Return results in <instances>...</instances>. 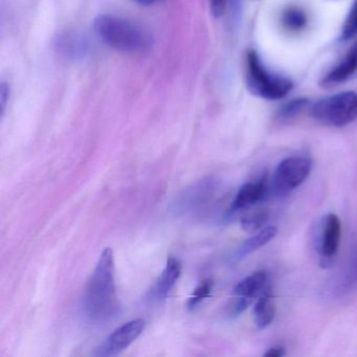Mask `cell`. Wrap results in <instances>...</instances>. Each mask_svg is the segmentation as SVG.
<instances>
[{
	"label": "cell",
	"mask_w": 357,
	"mask_h": 357,
	"mask_svg": "<svg viewBox=\"0 0 357 357\" xmlns=\"http://www.w3.org/2000/svg\"><path fill=\"white\" fill-rule=\"evenodd\" d=\"M10 98V86L8 83L1 82L0 85V109H1V114H5L6 107H7L8 102Z\"/></svg>",
	"instance_id": "cell-21"
},
{
	"label": "cell",
	"mask_w": 357,
	"mask_h": 357,
	"mask_svg": "<svg viewBox=\"0 0 357 357\" xmlns=\"http://www.w3.org/2000/svg\"><path fill=\"white\" fill-rule=\"evenodd\" d=\"M56 47L66 58L79 59L87 53V41L76 33L66 32L58 36Z\"/></svg>",
	"instance_id": "cell-13"
},
{
	"label": "cell",
	"mask_w": 357,
	"mask_h": 357,
	"mask_svg": "<svg viewBox=\"0 0 357 357\" xmlns=\"http://www.w3.org/2000/svg\"><path fill=\"white\" fill-rule=\"evenodd\" d=\"M275 312H277V307H275L273 294H271V290L266 288L255 303V325L258 329H265L273 323Z\"/></svg>",
	"instance_id": "cell-12"
},
{
	"label": "cell",
	"mask_w": 357,
	"mask_h": 357,
	"mask_svg": "<svg viewBox=\"0 0 357 357\" xmlns=\"http://www.w3.org/2000/svg\"><path fill=\"white\" fill-rule=\"evenodd\" d=\"M132 1H135V3L142 6H152L160 3L162 0H132Z\"/></svg>",
	"instance_id": "cell-24"
},
{
	"label": "cell",
	"mask_w": 357,
	"mask_h": 357,
	"mask_svg": "<svg viewBox=\"0 0 357 357\" xmlns=\"http://www.w3.org/2000/svg\"><path fill=\"white\" fill-rule=\"evenodd\" d=\"M277 233L278 229L273 227V225L263 227L258 233H255V235L241 246L239 252H238V257L243 258V257L256 252L257 250L262 248V246L266 245L268 242H271L275 237Z\"/></svg>",
	"instance_id": "cell-14"
},
{
	"label": "cell",
	"mask_w": 357,
	"mask_h": 357,
	"mask_svg": "<svg viewBox=\"0 0 357 357\" xmlns=\"http://www.w3.org/2000/svg\"><path fill=\"white\" fill-rule=\"evenodd\" d=\"M342 237V223L335 214H329L324 220L319 240L321 264L331 265L337 256Z\"/></svg>",
	"instance_id": "cell-8"
},
{
	"label": "cell",
	"mask_w": 357,
	"mask_h": 357,
	"mask_svg": "<svg viewBox=\"0 0 357 357\" xmlns=\"http://www.w3.org/2000/svg\"><path fill=\"white\" fill-rule=\"evenodd\" d=\"M307 100L305 99H296L292 100V101L288 102L287 104L283 106L280 110L279 118L281 120H290V119L294 118L302 112V110L306 107Z\"/></svg>",
	"instance_id": "cell-18"
},
{
	"label": "cell",
	"mask_w": 357,
	"mask_h": 357,
	"mask_svg": "<svg viewBox=\"0 0 357 357\" xmlns=\"http://www.w3.org/2000/svg\"><path fill=\"white\" fill-rule=\"evenodd\" d=\"M357 70V43L342 58V61L325 77L324 86H334L348 80Z\"/></svg>",
	"instance_id": "cell-10"
},
{
	"label": "cell",
	"mask_w": 357,
	"mask_h": 357,
	"mask_svg": "<svg viewBox=\"0 0 357 357\" xmlns=\"http://www.w3.org/2000/svg\"><path fill=\"white\" fill-rule=\"evenodd\" d=\"M349 278H350V283L357 286V250H355L354 255L352 256V260H351Z\"/></svg>",
	"instance_id": "cell-22"
},
{
	"label": "cell",
	"mask_w": 357,
	"mask_h": 357,
	"mask_svg": "<svg viewBox=\"0 0 357 357\" xmlns=\"http://www.w3.org/2000/svg\"><path fill=\"white\" fill-rule=\"evenodd\" d=\"M268 221V214L266 211H256L242 218L241 227L246 233L255 234L260 231Z\"/></svg>",
	"instance_id": "cell-15"
},
{
	"label": "cell",
	"mask_w": 357,
	"mask_h": 357,
	"mask_svg": "<svg viewBox=\"0 0 357 357\" xmlns=\"http://www.w3.org/2000/svg\"><path fill=\"white\" fill-rule=\"evenodd\" d=\"M82 304L85 317L93 323H106L118 314L120 306L114 282V252L110 248H105L100 256L85 288Z\"/></svg>",
	"instance_id": "cell-1"
},
{
	"label": "cell",
	"mask_w": 357,
	"mask_h": 357,
	"mask_svg": "<svg viewBox=\"0 0 357 357\" xmlns=\"http://www.w3.org/2000/svg\"><path fill=\"white\" fill-rule=\"evenodd\" d=\"M267 281L268 278L265 271H255L241 280L234 289L235 296L231 304V314L237 317L245 311L255 298H258L266 289Z\"/></svg>",
	"instance_id": "cell-6"
},
{
	"label": "cell",
	"mask_w": 357,
	"mask_h": 357,
	"mask_svg": "<svg viewBox=\"0 0 357 357\" xmlns=\"http://www.w3.org/2000/svg\"><path fill=\"white\" fill-rule=\"evenodd\" d=\"M181 264L178 259L175 257H169L167 260L166 266L156 283L155 288H154V296L158 300H164L168 296L169 292L171 291L177 280L181 277Z\"/></svg>",
	"instance_id": "cell-11"
},
{
	"label": "cell",
	"mask_w": 357,
	"mask_h": 357,
	"mask_svg": "<svg viewBox=\"0 0 357 357\" xmlns=\"http://www.w3.org/2000/svg\"><path fill=\"white\" fill-rule=\"evenodd\" d=\"M246 83L254 95L266 100L283 99L294 87L289 79L271 74L254 51L246 55Z\"/></svg>",
	"instance_id": "cell-3"
},
{
	"label": "cell",
	"mask_w": 357,
	"mask_h": 357,
	"mask_svg": "<svg viewBox=\"0 0 357 357\" xmlns=\"http://www.w3.org/2000/svg\"><path fill=\"white\" fill-rule=\"evenodd\" d=\"M210 7L213 16L220 18L225 14L227 0H210Z\"/></svg>",
	"instance_id": "cell-20"
},
{
	"label": "cell",
	"mask_w": 357,
	"mask_h": 357,
	"mask_svg": "<svg viewBox=\"0 0 357 357\" xmlns=\"http://www.w3.org/2000/svg\"><path fill=\"white\" fill-rule=\"evenodd\" d=\"M268 191L266 177H262L257 181H250L240 188L231 206V212L243 210L254 206L263 199Z\"/></svg>",
	"instance_id": "cell-9"
},
{
	"label": "cell",
	"mask_w": 357,
	"mask_h": 357,
	"mask_svg": "<svg viewBox=\"0 0 357 357\" xmlns=\"http://www.w3.org/2000/svg\"><path fill=\"white\" fill-rule=\"evenodd\" d=\"M145 329V321L143 319H133L114 330L105 344L99 349L98 355L102 356H114L120 354L125 349L128 348L132 342L137 340Z\"/></svg>",
	"instance_id": "cell-7"
},
{
	"label": "cell",
	"mask_w": 357,
	"mask_h": 357,
	"mask_svg": "<svg viewBox=\"0 0 357 357\" xmlns=\"http://www.w3.org/2000/svg\"><path fill=\"white\" fill-rule=\"evenodd\" d=\"M286 354L285 348L282 346H275L273 347V348L268 349L266 353H265V356L267 357H282Z\"/></svg>",
	"instance_id": "cell-23"
},
{
	"label": "cell",
	"mask_w": 357,
	"mask_h": 357,
	"mask_svg": "<svg viewBox=\"0 0 357 357\" xmlns=\"http://www.w3.org/2000/svg\"><path fill=\"white\" fill-rule=\"evenodd\" d=\"M312 171V162L305 156H291L282 160L271 179V191L277 197H286L298 189Z\"/></svg>",
	"instance_id": "cell-5"
},
{
	"label": "cell",
	"mask_w": 357,
	"mask_h": 357,
	"mask_svg": "<svg viewBox=\"0 0 357 357\" xmlns=\"http://www.w3.org/2000/svg\"><path fill=\"white\" fill-rule=\"evenodd\" d=\"M96 34L105 45L122 53H142L153 45L152 35L142 26L118 16L103 14L93 22Z\"/></svg>",
	"instance_id": "cell-2"
},
{
	"label": "cell",
	"mask_w": 357,
	"mask_h": 357,
	"mask_svg": "<svg viewBox=\"0 0 357 357\" xmlns=\"http://www.w3.org/2000/svg\"><path fill=\"white\" fill-rule=\"evenodd\" d=\"M310 116L325 126H348L357 119V93L344 91L325 98L311 107Z\"/></svg>",
	"instance_id": "cell-4"
},
{
	"label": "cell",
	"mask_w": 357,
	"mask_h": 357,
	"mask_svg": "<svg viewBox=\"0 0 357 357\" xmlns=\"http://www.w3.org/2000/svg\"><path fill=\"white\" fill-rule=\"evenodd\" d=\"M357 34V0H355L354 5L347 17L342 30V37L344 39H351Z\"/></svg>",
	"instance_id": "cell-19"
},
{
	"label": "cell",
	"mask_w": 357,
	"mask_h": 357,
	"mask_svg": "<svg viewBox=\"0 0 357 357\" xmlns=\"http://www.w3.org/2000/svg\"><path fill=\"white\" fill-rule=\"evenodd\" d=\"M213 282L212 281H204L200 283L199 285L196 287L194 290L192 296H190L189 301H188V307L190 309L195 308L198 304L206 300V298L210 296L211 292H212Z\"/></svg>",
	"instance_id": "cell-17"
},
{
	"label": "cell",
	"mask_w": 357,
	"mask_h": 357,
	"mask_svg": "<svg viewBox=\"0 0 357 357\" xmlns=\"http://www.w3.org/2000/svg\"><path fill=\"white\" fill-rule=\"evenodd\" d=\"M283 24L286 28L291 31H298L305 28L307 24V17L302 10L289 9L284 13Z\"/></svg>",
	"instance_id": "cell-16"
}]
</instances>
